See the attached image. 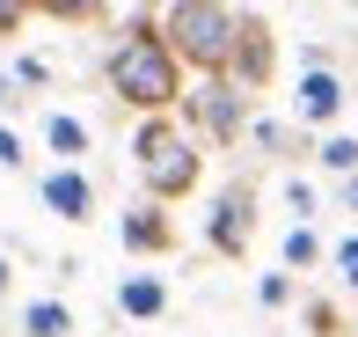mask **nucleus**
Masks as SVG:
<instances>
[{
    "label": "nucleus",
    "instance_id": "1",
    "mask_svg": "<svg viewBox=\"0 0 358 337\" xmlns=\"http://www.w3.org/2000/svg\"><path fill=\"white\" fill-rule=\"evenodd\" d=\"M103 81L117 95L124 110H139V118H169L176 103H183V67H176V52L161 44V15H132L124 22V37L110 44L103 59Z\"/></svg>",
    "mask_w": 358,
    "mask_h": 337
},
{
    "label": "nucleus",
    "instance_id": "2",
    "mask_svg": "<svg viewBox=\"0 0 358 337\" xmlns=\"http://www.w3.org/2000/svg\"><path fill=\"white\" fill-rule=\"evenodd\" d=\"M132 169H139V184H146L154 205H176V198H190V191L205 184V154H198V139H190L176 118H139Z\"/></svg>",
    "mask_w": 358,
    "mask_h": 337
},
{
    "label": "nucleus",
    "instance_id": "3",
    "mask_svg": "<svg viewBox=\"0 0 358 337\" xmlns=\"http://www.w3.org/2000/svg\"><path fill=\"white\" fill-rule=\"evenodd\" d=\"M234 37H241V15L220 8V0H176L161 8V44L176 52V67H198V74H227L234 59Z\"/></svg>",
    "mask_w": 358,
    "mask_h": 337
},
{
    "label": "nucleus",
    "instance_id": "4",
    "mask_svg": "<svg viewBox=\"0 0 358 337\" xmlns=\"http://www.w3.org/2000/svg\"><path fill=\"white\" fill-rule=\"evenodd\" d=\"M183 103H190V125H183L190 139L205 132L213 147H234V139L249 132V95H241L234 81H205V88H190Z\"/></svg>",
    "mask_w": 358,
    "mask_h": 337
},
{
    "label": "nucleus",
    "instance_id": "5",
    "mask_svg": "<svg viewBox=\"0 0 358 337\" xmlns=\"http://www.w3.org/2000/svg\"><path fill=\"white\" fill-rule=\"evenodd\" d=\"M249 235H256V191L249 184H227L220 198H213L205 242H213V256H249Z\"/></svg>",
    "mask_w": 358,
    "mask_h": 337
},
{
    "label": "nucleus",
    "instance_id": "6",
    "mask_svg": "<svg viewBox=\"0 0 358 337\" xmlns=\"http://www.w3.org/2000/svg\"><path fill=\"white\" fill-rule=\"evenodd\" d=\"M271 59H278V37H271V22H264V15H241L234 59H227V74H220V81H234L241 95H256V88L271 81Z\"/></svg>",
    "mask_w": 358,
    "mask_h": 337
},
{
    "label": "nucleus",
    "instance_id": "7",
    "mask_svg": "<svg viewBox=\"0 0 358 337\" xmlns=\"http://www.w3.org/2000/svg\"><path fill=\"white\" fill-rule=\"evenodd\" d=\"M37 198L52 220H66V228H80V220H95V176L88 169H44L37 176Z\"/></svg>",
    "mask_w": 358,
    "mask_h": 337
},
{
    "label": "nucleus",
    "instance_id": "8",
    "mask_svg": "<svg viewBox=\"0 0 358 337\" xmlns=\"http://www.w3.org/2000/svg\"><path fill=\"white\" fill-rule=\"evenodd\" d=\"M292 110H300V125H336V110H344V81H336L329 59H307V67H300Z\"/></svg>",
    "mask_w": 358,
    "mask_h": 337
},
{
    "label": "nucleus",
    "instance_id": "9",
    "mask_svg": "<svg viewBox=\"0 0 358 337\" xmlns=\"http://www.w3.org/2000/svg\"><path fill=\"white\" fill-rule=\"evenodd\" d=\"M117 242L132 249V256H169L176 249V220H169V205H132V213L117 220Z\"/></svg>",
    "mask_w": 358,
    "mask_h": 337
},
{
    "label": "nucleus",
    "instance_id": "10",
    "mask_svg": "<svg viewBox=\"0 0 358 337\" xmlns=\"http://www.w3.org/2000/svg\"><path fill=\"white\" fill-rule=\"evenodd\" d=\"M117 315H132V323H161V315H169V286H161L154 271H124V279H117Z\"/></svg>",
    "mask_w": 358,
    "mask_h": 337
},
{
    "label": "nucleus",
    "instance_id": "11",
    "mask_svg": "<svg viewBox=\"0 0 358 337\" xmlns=\"http://www.w3.org/2000/svg\"><path fill=\"white\" fill-rule=\"evenodd\" d=\"M44 147L59 154V169H80V154H88V125H80L73 110H52V118H44Z\"/></svg>",
    "mask_w": 358,
    "mask_h": 337
},
{
    "label": "nucleus",
    "instance_id": "12",
    "mask_svg": "<svg viewBox=\"0 0 358 337\" xmlns=\"http://www.w3.org/2000/svg\"><path fill=\"white\" fill-rule=\"evenodd\" d=\"M22 330H29V337H73V308H66L59 294L22 301Z\"/></svg>",
    "mask_w": 358,
    "mask_h": 337
},
{
    "label": "nucleus",
    "instance_id": "13",
    "mask_svg": "<svg viewBox=\"0 0 358 337\" xmlns=\"http://www.w3.org/2000/svg\"><path fill=\"white\" fill-rule=\"evenodd\" d=\"M322 169L358 176V139H351V132H329V139H322Z\"/></svg>",
    "mask_w": 358,
    "mask_h": 337
},
{
    "label": "nucleus",
    "instance_id": "14",
    "mask_svg": "<svg viewBox=\"0 0 358 337\" xmlns=\"http://www.w3.org/2000/svg\"><path fill=\"white\" fill-rule=\"evenodd\" d=\"M315 256H322V242H315V228H292V235H285V271L315 264Z\"/></svg>",
    "mask_w": 358,
    "mask_h": 337
},
{
    "label": "nucleus",
    "instance_id": "15",
    "mask_svg": "<svg viewBox=\"0 0 358 337\" xmlns=\"http://www.w3.org/2000/svg\"><path fill=\"white\" fill-rule=\"evenodd\" d=\"M329 264H336V286H351V294H358V235H344V242L329 249Z\"/></svg>",
    "mask_w": 358,
    "mask_h": 337
},
{
    "label": "nucleus",
    "instance_id": "16",
    "mask_svg": "<svg viewBox=\"0 0 358 337\" xmlns=\"http://www.w3.org/2000/svg\"><path fill=\"white\" fill-rule=\"evenodd\" d=\"M22 162H29V139L15 132L8 118H0V169H22Z\"/></svg>",
    "mask_w": 358,
    "mask_h": 337
},
{
    "label": "nucleus",
    "instance_id": "17",
    "mask_svg": "<svg viewBox=\"0 0 358 337\" xmlns=\"http://www.w3.org/2000/svg\"><path fill=\"white\" fill-rule=\"evenodd\" d=\"M15 81H22V88H44V81H52V67H44L37 52H22V59H15Z\"/></svg>",
    "mask_w": 358,
    "mask_h": 337
},
{
    "label": "nucleus",
    "instance_id": "18",
    "mask_svg": "<svg viewBox=\"0 0 358 337\" xmlns=\"http://www.w3.org/2000/svg\"><path fill=\"white\" fill-rule=\"evenodd\" d=\"M256 301H264V308H285V301H292V279H285V271H271V279L256 286Z\"/></svg>",
    "mask_w": 358,
    "mask_h": 337
},
{
    "label": "nucleus",
    "instance_id": "19",
    "mask_svg": "<svg viewBox=\"0 0 358 337\" xmlns=\"http://www.w3.org/2000/svg\"><path fill=\"white\" fill-rule=\"evenodd\" d=\"M307 323H315V337H344V323H336L329 301H315V308H307Z\"/></svg>",
    "mask_w": 358,
    "mask_h": 337
},
{
    "label": "nucleus",
    "instance_id": "20",
    "mask_svg": "<svg viewBox=\"0 0 358 337\" xmlns=\"http://www.w3.org/2000/svg\"><path fill=\"white\" fill-rule=\"evenodd\" d=\"M22 22H29V0H0V37H15Z\"/></svg>",
    "mask_w": 358,
    "mask_h": 337
},
{
    "label": "nucleus",
    "instance_id": "21",
    "mask_svg": "<svg viewBox=\"0 0 358 337\" xmlns=\"http://www.w3.org/2000/svg\"><path fill=\"white\" fill-rule=\"evenodd\" d=\"M15 294V264H8V249H0V301Z\"/></svg>",
    "mask_w": 358,
    "mask_h": 337
},
{
    "label": "nucleus",
    "instance_id": "22",
    "mask_svg": "<svg viewBox=\"0 0 358 337\" xmlns=\"http://www.w3.org/2000/svg\"><path fill=\"white\" fill-rule=\"evenodd\" d=\"M8 103H22V95H15V74H0V110Z\"/></svg>",
    "mask_w": 358,
    "mask_h": 337
},
{
    "label": "nucleus",
    "instance_id": "23",
    "mask_svg": "<svg viewBox=\"0 0 358 337\" xmlns=\"http://www.w3.org/2000/svg\"><path fill=\"white\" fill-rule=\"evenodd\" d=\"M351 205H358V184H351Z\"/></svg>",
    "mask_w": 358,
    "mask_h": 337
}]
</instances>
